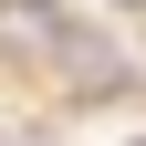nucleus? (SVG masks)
<instances>
[{"label": "nucleus", "mask_w": 146, "mask_h": 146, "mask_svg": "<svg viewBox=\"0 0 146 146\" xmlns=\"http://www.w3.org/2000/svg\"><path fill=\"white\" fill-rule=\"evenodd\" d=\"M115 11H146V0H115Z\"/></svg>", "instance_id": "1"}]
</instances>
